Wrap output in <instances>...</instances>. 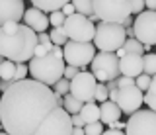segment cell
Segmentation results:
<instances>
[{"mask_svg": "<svg viewBox=\"0 0 156 135\" xmlns=\"http://www.w3.org/2000/svg\"><path fill=\"white\" fill-rule=\"evenodd\" d=\"M94 102H96V100H92V102H86L84 108H82V112H80V115L84 118L86 123L101 122V110H100V106L94 104Z\"/></svg>", "mask_w": 156, "mask_h": 135, "instance_id": "obj_18", "label": "cell"}, {"mask_svg": "<svg viewBox=\"0 0 156 135\" xmlns=\"http://www.w3.org/2000/svg\"><path fill=\"white\" fill-rule=\"evenodd\" d=\"M125 31H127V37H135V27L131 26V27H125Z\"/></svg>", "mask_w": 156, "mask_h": 135, "instance_id": "obj_44", "label": "cell"}, {"mask_svg": "<svg viewBox=\"0 0 156 135\" xmlns=\"http://www.w3.org/2000/svg\"><path fill=\"white\" fill-rule=\"evenodd\" d=\"M104 135H127L125 131H123V129H105V131H104Z\"/></svg>", "mask_w": 156, "mask_h": 135, "instance_id": "obj_41", "label": "cell"}, {"mask_svg": "<svg viewBox=\"0 0 156 135\" xmlns=\"http://www.w3.org/2000/svg\"><path fill=\"white\" fill-rule=\"evenodd\" d=\"M72 0H31V4L35 8L43 12H55V10H62L66 4H70Z\"/></svg>", "mask_w": 156, "mask_h": 135, "instance_id": "obj_19", "label": "cell"}, {"mask_svg": "<svg viewBox=\"0 0 156 135\" xmlns=\"http://www.w3.org/2000/svg\"><path fill=\"white\" fill-rule=\"evenodd\" d=\"M127 53H139V55H143V53H144V45L136 39V37H129V39L125 41V45L117 51V57H125Z\"/></svg>", "mask_w": 156, "mask_h": 135, "instance_id": "obj_20", "label": "cell"}, {"mask_svg": "<svg viewBox=\"0 0 156 135\" xmlns=\"http://www.w3.org/2000/svg\"><path fill=\"white\" fill-rule=\"evenodd\" d=\"M100 110H101V123H107V125H111L113 122L121 119V115H123V110L119 108V104L111 102V100L100 104Z\"/></svg>", "mask_w": 156, "mask_h": 135, "instance_id": "obj_17", "label": "cell"}, {"mask_svg": "<svg viewBox=\"0 0 156 135\" xmlns=\"http://www.w3.org/2000/svg\"><path fill=\"white\" fill-rule=\"evenodd\" d=\"M55 108H58V102L51 86L33 78L20 80L0 100L2 129L10 135H35Z\"/></svg>", "mask_w": 156, "mask_h": 135, "instance_id": "obj_1", "label": "cell"}, {"mask_svg": "<svg viewBox=\"0 0 156 135\" xmlns=\"http://www.w3.org/2000/svg\"><path fill=\"white\" fill-rule=\"evenodd\" d=\"M131 6H133V14H135V16H139V14L144 12L146 0H133V2H131Z\"/></svg>", "mask_w": 156, "mask_h": 135, "instance_id": "obj_34", "label": "cell"}, {"mask_svg": "<svg viewBox=\"0 0 156 135\" xmlns=\"http://www.w3.org/2000/svg\"><path fill=\"white\" fill-rule=\"evenodd\" d=\"M49 20H51V26L53 27H62V26H65V22H66V16L62 14V10H55V12L49 14Z\"/></svg>", "mask_w": 156, "mask_h": 135, "instance_id": "obj_28", "label": "cell"}, {"mask_svg": "<svg viewBox=\"0 0 156 135\" xmlns=\"http://www.w3.org/2000/svg\"><path fill=\"white\" fill-rule=\"evenodd\" d=\"M23 24H26V26H29L33 31L43 33V31H47L49 26H51V20H49V16H47L43 10H39V8H35V6H31L29 10H26Z\"/></svg>", "mask_w": 156, "mask_h": 135, "instance_id": "obj_16", "label": "cell"}, {"mask_svg": "<svg viewBox=\"0 0 156 135\" xmlns=\"http://www.w3.org/2000/svg\"><path fill=\"white\" fill-rule=\"evenodd\" d=\"M62 108H65L70 115H72V114H80L82 108H84V102H82V100H78V98H74L72 94H66V96H65V104H62Z\"/></svg>", "mask_w": 156, "mask_h": 135, "instance_id": "obj_22", "label": "cell"}, {"mask_svg": "<svg viewBox=\"0 0 156 135\" xmlns=\"http://www.w3.org/2000/svg\"><path fill=\"white\" fill-rule=\"evenodd\" d=\"M96 86H98V78L94 76V73L92 71L90 73L80 71L70 80V94L86 104V102H92L96 98Z\"/></svg>", "mask_w": 156, "mask_h": 135, "instance_id": "obj_12", "label": "cell"}, {"mask_svg": "<svg viewBox=\"0 0 156 135\" xmlns=\"http://www.w3.org/2000/svg\"><path fill=\"white\" fill-rule=\"evenodd\" d=\"M0 135H10V133H6V131H2V133H0Z\"/></svg>", "mask_w": 156, "mask_h": 135, "instance_id": "obj_46", "label": "cell"}, {"mask_svg": "<svg viewBox=\"0 0 156 135\" xmlns=\"http://www.w3.org/2000/svg\"><path fill=\"white\" fill-rule=\"evenodd\" d=\"M39 33L26 24L10 22L0 26V55L14 63H29L35 57Z\"/></svg>", "mask_w": 156, "mask_h": 135, "instance_id": "obj_2", "label": "cell"}, {"mask_svg": "<svg viewBox=\"0 0 156 135\" xmlns=\"http://www.w3.org/2000/svg\"><path fill=\"white\" fill-rule=\"evenodd\" d=\"M92 73L98 78V82H109L121 76V57H117V53L109 51H98L94 61L90 65Z\"/></svg>", "mask_w": 156, "mask_h": 135, "instance_id": "obj_6", "label": "cell"}, {"mask_svg": "<svg viewBox=\"0 0 156 135\" xmlns=\"http://www.w3.org/2000/svg\"><path fill=\"white\" fill-rule=\"evenodd\" d=\"M133 0H94V12L100 22L125 24L127 18L133 16Z\"/></svg>", "mask_w": 156, "mask_h": 135, "instance_id": "obj_5", "label": "cell"}, {"mask_svg": "<svg viewBox=\"0 0 156 135\" xmlns=\"http://www.w3.org/2000/svg\"><path fill=\"white\" fill-rule=\"evenodd\" d=\"M39 43H43V45H55V43L51 41V35H49L47 31L39 33Z\"/></svg>", "mask_w": 156, "mask_h": 135, "instance_id": "obj_38", "label": "cell"}, {"mask_svg": "<svg viewBox=\"0 0 156 135\" xmlns=\"http://www.w3.org/2000/svg\"><path fill=\"white\" fill-rule=\"evenodd\" d=\"M117 104L123 110V114L133 115L135 112H139L140 106L144 104V92L139 86H127V88H119V98Z\"/></svg>", "mask_w": 156, "mask_h": 135, "instance_id": "obj_13", "label": "cell"}, {"mask_svg": "<svg viewBox=\"0 0 156 135\" xmlns=\"http://www.w3.org/2000/svg\"><path fill=\"white\" fill-rule=\"evenodd\" d=\"M27 65L31 78L47 86H55L61 78H65L66 61L62 57H57L55 53H49L45 57H33Z\"/></svg>", "mask_w": 156, "mask_h": 135, "instance_id": "obj_3", "label": "cell"}, {"mask_svg": "<svg viewBox=\"0 0 156 135\" xmlns=\"http://www.w3.org/2000/svg\"><path fill=\"white\" fill-rule=\"evenodd\" d=\"M117 98H119V88L109 90V100H111V102H117Z\"/></svg>", "mask_w": 156, "mask_h": 135, "instance_id": "obj_42", "label": "cell"}, {"mask_svg": "<svg viewBox=\"0 0 156 135\" xmlns=\"http://www.w3.org/2000/svg\"><path fill=\"white\" fill-rule=\"evenodd\" d=\"M129 39L123 24H113V22H100L96 26V37L94 45L100 51H109L117 53Z\"/></svg>", "mask_w": 156, "mask_h": 135, "instance_id": "obj_4", "label": "cell"}, {"mask_svg": "<svg viewBox=\"0 0 156 135\" xmlns=\"http://www.w3.org/2000/svg\"><path fill=\"white\" fill-rule=\"evenodd\" d=\"M144 104L148 106V110L156 112V75L152 76V84H150V88L144 92Z\"/></svg>", "mask_w": 156, "mask_h": 135, "instance_id": "obj_25", "label": "cell"}, {"mask_svg": "<svg viewBox=\"0 0 156 135\" xmlns=\"http://www.w3.org/2000/svg\"><path fill=\"white\" fill-rule=\"evenodd\" d=\"M72 131H74L72 115L62 106H58L47 115L45 122L39 125L35 135H72Z\"/></svg>", "mask_w": 156, "mask_h": 135, "instance_id": "obj_7", "label": "cell"}, {"mask_svg": "<svg viewBox=\"0 0 156 135\" xmlns=\"http://www.w3.org/2000/svg\"><path fill=\"white\" fill-rule=\"evenodd\" d=\"M117 82H119V88H127V86H136V78H133V76H123V75H121L119 78H117Z\"/></svg>", "mask_w": 156, "mask_h": 135, "instance_id": "obj_33", "label": "cell"}, {"mask_svg": "<svg viewBox=\"0 0 156 135\" xmlns=\"http://www.w3.org/2000/svg\"><path fill=\"white\" fill-rule=\"evenodd\" d=\"M72 4H74L76 12L78 14H84L88 18H94L96 12H94V0H72Z\"/></svg>", "mask_w": 156, "mask_h": 135, "instance_id": "obj_23", "label": "cell"}, {"mask_svg": "<svg viewBox=\"0 0 156 135\" xmlns=\"http://www.w3.org/2000/svg\"><path fill=\"white\" fill-rule=\"evenodd\" d=\"M26 16V6L23 0H0V26L10 22L20 24Z\"/></svg>", "mask_w": 156, "mask_h": 135, "instance_id": "obj_14", "label": "cell"}, {"mask_svg": "<svg viewBox=\"0 0 156 135\" xmlns=\"http://www.w3.org/2000/svg\"><path fill=\"white\" fill-rule=\"evenodd\" d=\"M144 75H150V76L156 75V53L144 55Z\"/></svg>", "mask_w": 156, "mask_h": 135, "instance_id": "obj_27", "label": "cell"}, {"mask_svg": "<svg viewBox=\"0 0 156 135\" xmlns=\"http://www.w3.org/2000/svg\"><path fill=\"white\" fill-rule=\"evenodd\" d=\"M51 49H53V45H43V43H39L37 49H35V57H45V55L51 53Z\"/></svg>", "mask_w": 156, "mask_h": 135, "instance_id": "obj_36", "label": "cell"}, {"mask_svg": "<svg viewBox=\"0 0 156 135\" xmlns=\"http://www.w3.org/2000/svg\"><path fill=\"white\" fill-rule=\"evenodd\" d=\"M144 73V55L139 53H127L125 57H121V75L123 76H140Z\"/></svg>", "mask_w": 156, "mask_h": 135, "instance_id": "obj_15", "label": "cell"}, {"mask_svg": "<svg viewBox=\"0 0 156 135\" xmlns=\"http://www.w3.org/2000/svg\"><path fill=\"white\" fill-rule=\"evenodd\" d=\"M80 71H82V69H78V67H74V65H66V69H65V78L72 80L78 73H80Z\"/></svg>", "mask_w": 156, "mask_h": 135, "instance_id": "obj_35", "label": "cell"}, {"mask_svg": "<svg viewBox=\"0 0 156 135\" xmlns=\"http://www.w3.org/2000/svg\"><path fill=\"white\" fill-rule=\"evenodd\" d=\"M96 53V45L92 41H68L65 45V61L66 65H74L84 71L88 65H92Z\"/></svg>", "mask_w": 156, "mask_h": 135, "instance_id": "obj_8", "label": "cell"}, {"mask_svg": "<svg viewBox=\"0 0 156 135\" xmlns=\"http://www.w3.org/2000/svg\"><path fill=\"white\" fill-rule=\"evenodd\" d=\"M16 69H18V63H14L10 59H4L2 65H0V80H14Z\"/></svg>", "mask_w": 156, "mask_h": 135, "instance_id": "obj_21", "label": "cell"}, {"mask_svg": "<svg viewBox=\"0 0 156 135\" xmlns=\"http://www.w3.org/2000/svg\"><path fill=\"white\" fill-rule=\"evenodd\" d=\"M135 37L143 45H156V10H144L135 18Z\"/></svg>", "mask_w": 156, "mask_h": 135, "instance_id": "obj_11", "label": "cell"}, {"mask_svg": "<svg viewBox=\"0 0 156 135\" xmlns=\"http://www.w3.org/2000/svg\"><path fill=\"white\" fill-rule=\"evenodd\" d=\"M150 84H152V76L150 75H140V76H136V86H139L143 92H146V90L150 88Z\"/></svg>", "mask_w": 156, "mask_h": 135, "instance_id": "obj_32", "label": "cell"}, {"mask_svg": "<svg viewBox=\"0 0 156 135\" xmlns=\"http://www.w3.org/2000/svg\"><path fill=\"white\" fill-rule=\"evenodd\" d=\"M72 123H74V127H84L86 125L84 118H82L80 114H72Z\"/></svg>", "mask_w": 156, "mask_h": 135, "instance_id": "obj_37", "label": "cell"}, {"mask_svg": "<svg viewBox=\"0 0 156 135\" xmlns=\"http://www.w3.org/2000/svg\"><path fill=\"white\" fill-rule=\"evenodd\" d=\"M104 123L101 122H96V123H86L84 125V133L86 135H104Z\"/></svg>", "mask_w": 156, "mask_h": 135, "instance_id": "obj_29", "label": "cell"}, {"mask_svg": "<svg viewBox=\"0 0 156 135\" xmlns=\"http://www.w3.org/2000/svg\"><path fill=\"white\" fill-rule=\"evenodd\" d=\"M49 35H51V41L55 43V45H61V47H65L68 41V35H66V31H65V27H53L51 31H49Z\"/></svg>", "mask_w": 156, "mask_h": 135, "instance_id": "obj_24", "label": "cell"}, {"mask_svg": "<svg viewBox=\"0 0 156 135\" xmlns=\"http://www.w3.org/2000/svg\"><path fill=\"white\" fill-rule=\"evenodd\" d=\"M62 14H65V16L68 18V16H72V14H76V8H74V4H66V6L65 8H62Z\"/></svg>", "mask_w": 156, "mask_h": 135, "instance_id": "obj_39", "label": "cell"}, {"mask_svg": "<svg viewBox=\"0 0 156 135\" xmlns=\"http://www.w3.org/2000/svg\"><path fill=\"white\" fill-rule=\"evenodd\" d=\"M127 135H156V112L139 110L127 119Z\"/></svg>", "mask_w": 156, "mask_h": 135, "instance_id": "obj_10", "label": "cell"}, {"mask_svg": "<svg viewBox=\"0 0 156 135\" xmlns=\"http://www.w3.org/2000/svg\"><path fill=\"white\" fill-rule=\"evenodd\" d=\"M53 90H55L57 94H61V96L70 94V80H68V78H61L55 86H53Z\"/></svg>", "mask_w": 156, "mask_h": 135, "instance_id": "obj_31", "label": "cell"}, {"mask_svg": "<svg viewBox=\"0 0 156 135\" xmlns=\"http://www.w3.org/2000/svg\"><path fill=\"white\" fill-rule=\"evenodd\" d=\"M29 75V65L27 63H18L16 75H14V82H20V80H26Z\"/></svg>", "mask_w": 156, "mask_h": 135, "instance_id": "obj_30", "label": "cell"}, {"mask_svg": "<svg viewBox=\"0 0 156 135\" xmlns=\"http://www.w3.org/2000/svg\"><path fill=\"white\" fill-rule=\"evenodd\" d=\"M109 127L111 129H127V122H123V119H117V122H113Z\"/></svg>", "mask_w": 156, "mask_h": 135, "instance_id": "obj_40", "label": "cell"}, {"mask_svg": "<svg viewBox=\"0 0 156 135\" xmlns=\"http://www.w3.org/2000/svg\"><path fill=\"white\" fill-rule=\"evenodd\" d=\"M72 135H86V133H84V127H74Z\"/></svg>", "mask_w": 156, "mask_h": 135, "instance_id": "obj_45", "label": "cell"}, {"mask_svg": "<svg viewBox=\"0 0 156 135\" xmlns=\"http://www.w3.org/2000/svg\"><path fill=\"white\" fill-rule=\"evenodd\" d=\"M146 10H156V0H146Z\"/></svg>", "mask_w": 156, "mask_h": 135, "instance_id": "obj_43", "label": "cell"}, {"mask_svg": "<svg viewBox=\"0 0 156 135\" xmlns=\"http://www.w3.org/2000/svg\"><path fill=\"white\" fill-rule=\"evenodd\" d=\"M96 102H100V104H104L109 100V88H107V84L105 82H98L96 86Z\"/></svg>", "mask_w": 156, "mask_h": 135, "instance_id": "obj_26", "label": "cell"}, {"mask_svg": "<svg viewBox=\"0 0 156 135\" xmlns=\"http://www.w3.org/2000/svg\"><path fill=\"white\" fill-rule=\"evenodd\" d=\"M65 31L70 41H94L96 37V26L84 14H72L65 22Z\"/></svg>", "mask_w": 156, "mask_h": 135, "instance_id": "obj_9", "label": "cell"}]
</instances>
